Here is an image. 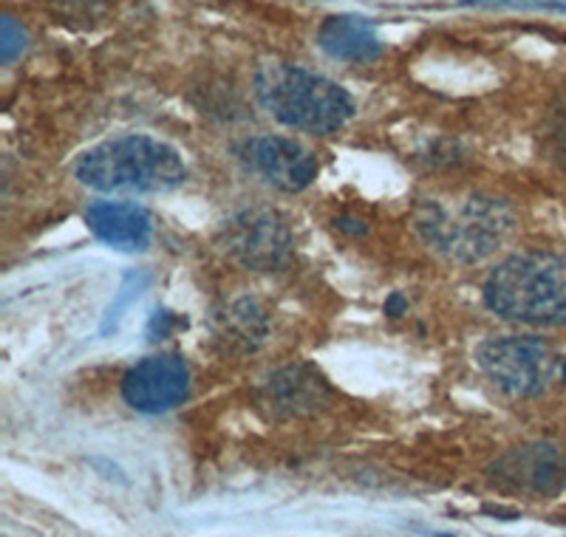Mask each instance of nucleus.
<instances>
[{
    "label": "nucleus",
    "instance_id": "nucleus-1",
    "mask_svg": "<svg viewBox=\"0 0 566 537\" xmlns=\"http://www.w3.org/2000/svg\"><path fill=\"white\" fill-rule=\"evenodd\" d=\"M484 301L502 320L524 326L566 323V261L549 252L510 255L490 272Z\"/></svg>",
    "mask_w": 566,
    "mask_h": 537
},
{
    "label": "nucleus",
    "instance_id": "nucleus-2",
    "mask_svg": "<svg viewBox=\"0 0 566 537\" xmlns=\"http://www.w3.org/2000/svg\"><path fill=\"white\" fill-rule=\"evenodd\" d=\"M179 150L150 136H123L77 161V181L97 192H168L185 181Z\"/></svg>",
    "mask_w": 566,
    "mask_h": 537
},
{
    "label": "nucleus",
    "instance_id": "nucleus-3",
    "mask_svg": "<svg viewBox=\"0 0 566 537\" xmlns=\"http://www.w3.org/2000/svg\"><path fill=\"white\" fill-rule=\"evenodd\" d=\"M255 85L261 105L292 130L328 136L354 116V99L346 88L301 65H264Z\"/></svg>",
    "mask_w": 566,
    "mask_h": 537
},
{
    "label": "nucleus",
    "instance_id": "nucleus-4",
    "mask_svg": "<svg viewBox=\"0 0 566 537\" xmlns=\"http://www.w3.org/2000/svg\"><path fill=\"white\" fill-rule=\"evenodd\" d=\"M417 230L433 250L459 263L493 255L513 230V212L495 199H433L417 210Z\"/></svg>",
    "mask_w": 566,
    "mask_h": 537
},
{
    "label": "nucleus",
    "instance_id": "nucleus-5",
    "mask_svg": "<svg viewBox=\"0 0 566 537\" xmlns=\"http://www.w3.org/2000/svg\"><path fill=\"white\" fill-rule=\"evenodd\" d=\"M476 362L490 382L510 397H538L553 382L555 357L541 339L533 337H495L482 343Z\"/></svg>",
    "mask_w": 566,
    "mask_h": 537
},
{
    "label": "nucleus",
    "instance_id": "nucleus-6",
    "mask_svg": "<svg viewBox=\"0 0 566 537\" xmlns=\"http://www.w3.org/2000/svg\"><path fill=\"white\" fill-rule=\"evenodd\" d=\"M495 489L527 498H555L566 489V459L553 444H522L488 467Z\"/></svg>",
    "mask_w": 566,
    "mask_h": 537
},
{
    "label": "nucleus",
    "instance_id": "nucleus-7",
    "mask_svg": "<svg viewBox=\"0 0 566 537\" xmlns=\"http://www.w3.org/2000/svg\"><path fill=\"white\" fill-rule=\"evenodd\" d=\"M221 243L247 268H277L292 255V230L275 210H244L224 221Z\"/></svg>",
    "mask_w": 566,
    "mask_h": 537
},
{
    "label": "nucleus",
    "instance_id": "nucleus-8",
    "mask_svg": "<svg viewBox=\"0 0 566 537\" xmlns=\"http://www.w3.org/2000/svg\"><path fill=\"white\" fill-rule=\"evenodd\" d=\"M190 371L179 354H154L123 377V399L136 413H168L187 399Z\"/></svg>",
    "mask_w": 566,
    "mask_h": 537
},
{
    "label": "nucleus",
    "instance_id": "nucleus-9",
    "mask_svg": "<svg viewBox=\"0 0 566 537\" xmlns=\"http://www.w3.org/2000/svg\"><path fill=\"white\" fill-rule=\"evenodd\" d=\"M241 161L258 179L283 192H301L317 179V159L286 136H252L241 145Z\"/></svg>",
    "mask_w": 566,
    "mask_h": 537
},
{
    "label": "nucleus",
    "instance_id": "nucleus-10",
    "mask_svg": "<svg viewBox=\"0 0 566 537\" xmlns=\"http://www.w3.org/2000/svg\"><path fill=\"white\" fill-rule=\"evenodd\" d=\"M85 221L91 232L114 250H142L154 232L150 212L130 201H97Z\"/></svg>",
    "mask_w": 566,
    "mask_h": 537
},
{
    "label": "nucleus",
    "instance_id": "nucleus-11",
    "mask_svg": "<svg viewBox=\"0 0 566 537\" xmlns=\"http://www.w3.org/2000/svg\"><path fill=\"white\" fill-rule=\"evenodd\" d=\"M317 45L340 63H371L382 54V40L374 32L371 20L354 14H335L323 20Z\"/></svg>",
    "mask_w": 566,
    "mask_h": 537
},
{
    "label": "nucleus",
    "instance_id": "nucleus-12",
    "mask_svg": "<svg viewBox=\"0 0 566 537\" xmlns=\"http://www.w3.org/2000/svg\"><path fill=\"white\" fill-rule=\"evenodd\" d=\"M326 399V382L306 365H292L277 371L264 385V404L277 417H301L310 413Z\"/></svg>",
    "mask_w": 566,
    "mask_h": 537
},
{
    "label": "nucleus",
    "instance_id": "nucleus-13",
    "mask_svg": "<svg viewBox=\"0 0 566 537\" xmlns=\"http://www.w3.org/2000/svg\"><path fill=\"white\" fill-rule=\"evenodd\" d=\"M148 283V277L145 275H128L123 281V288H119V295H116V301L111 303L108 314H105V320H103V334H108L111 328H116V323H119V317H123L125 308L130 306V301H136L142 292V286Z\"/></svg>",
    "mask_w": 566,
    "mask_h": 537
},
{
    "label": "nucleus",
    "instance_id": "nucleus-14",
    "mask_svg": "<svg viewBox=\"0 0 566 537\" xmlns=\"http://www.w3.org/2000/svg\"><path fill=\"white\" fill-rule=\"evenodd\" d=\"M23 49H27V34H23V29L12 18L0 20V57H3V63H12Z\"/></svg>",
    "mask_w": 566,
    "mask_h": 537
},
{
    "label": "nucleus",
    "instance_id": "nucleus-15",
    "mask_svg": "<svg viewBox=\"0 0 566 537\" xmlns=\"http://www.w3.org/2000/svg\"><path fill=\"white\" fill-rule=\"evenodd\" d=\"M335 224H337V230L354 232V235H363V232H366V227H363L360 221H352V218H337Z\"/></svg>",
    "mask_w": 566,
    "mask_h": 537
},
{
    "label": "nucleus",
    "instance_id": "nucleus-16",
    "mask_svg": "<svg viewBox=\"0 0 566 537\" xmlns=\"http://www.w3.org/2000/svg\"><path fill=\"white\" fill-rule=\"evenodd\" d=\"M406 308H408V303L402 301V297H399V295H394L391 301L386 303V314H391V317H399V314L406 312Z\"/></svg>",
    "mask_w": 566,
    "mask_h": 537
},
{
    "label": "nucleus",
    "instance_id": "nucleus-17",
    "mask_svg": "<svg viewBox=\"0 0 566 537\" xmlns=\"http://www.w3.org/2000/svg\"><path fill=\"white\" fill-rule=\"evenodd\" d=\"M433 537H457V535H433Z\"/></svg>",
    "mask_w": 566,
    "mask_h": 537
},
{
    "label": "nucleus",
    "instance_id": "nucleus-18",
    "mask_svg": "<svg viewBox=\"0 0 566 537\" xmlns=\"http://www.w3.org/2000/svg\"><path fill=\"white\" fill-rule=\"evenodd\" d=\"M564 136H566V128H564Z\"/></svg>",
    "mask_w": 566,
    "mask_h": 537
}]
</instances>
